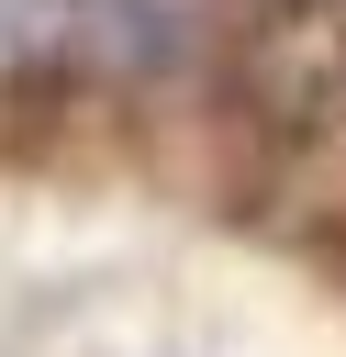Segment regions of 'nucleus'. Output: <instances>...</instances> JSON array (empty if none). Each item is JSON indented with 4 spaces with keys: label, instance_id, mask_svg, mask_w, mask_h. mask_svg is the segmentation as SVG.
I'll list each match as a JSON object with an SVG mask.
<instances>
[{
    "label": "nucleus",
    "instance_id": "1",
    "mask_svg": "<svg viewBox=\"0 0 346 357\" xmlns=\"http://www.w3.org/2000/svg\"><path fill=\"white\" fill-rule=\"evenodd\" d=\"M67 33V0H0V67H22V56H45Z\"/></svg>",
    "mask_w": 346,
    "mask_h": 357
}]
</instances>
